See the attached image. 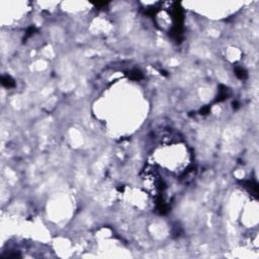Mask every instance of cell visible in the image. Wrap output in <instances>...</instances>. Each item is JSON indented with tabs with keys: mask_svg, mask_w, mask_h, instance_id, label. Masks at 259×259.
<instances>
[{
	"mask_svg": "<svg viewBox=\"0 0 259 259\" xmlns=\"http://www.w3.org/2000/svg\"><path fill=\"white\" fill-rule=\"evenodd\" d=\"M229 96V92H228V88L225 87L224 85L220 86V89H219V94L217 96V99H216V102H221L224 101L225 99H227Z\"/></svg>",
	"mask_w": 259,
	"mask_h": 259,
	"instance_id": "6da1fadb",
	"label": "cell"
},
{
	"mask_svg": "<svg viewBox=\"0 0 259 259\" xmlns=\"http://www.w3.org/2000/svg\"><path fill=\"white\" fill-rule=\"evenodd\" d=\"M1 83L3 86H5V87H7V88H11L15 85V82L13 81V79L10 76H3L1 79Z\"/></svg>",
	"mask_w": 259,
	"mask_h": 259,
	"instance_id": "7a4b0ae2",
	"label": "cell"
},
{
	"mask_svg": "<svg viewBox=\"0 0 259 259\" xmlns=\"http://www.w3.org/2000/svg\"><path fill=\"white\" fill-rule=\"evenodd\" d=\"M235 74L236 76L239 78V79H242V80H244V79L247 78V72L245 69L241 68V67H237L235 69Z\"/></svg>",
	"mask_w": 259,
	"mask_h": 259,
	"instance_id": "3957f363",
	"label": "cell"
},
{
	"mask_svg": "<svg viewBox=\"0 0 259 259\" xmlns=\"http://www.w3.org/2000/svg\"><path fill=\"white\" fill-rule=\"evenodd\" d=\"M130 79H132V80H135V81H138V80H141L143 78V74L139 71V70H134L130 73L129 75Z\"/></svg>",
	"mask_w": 259,
	"mask_h": 259,
	"instance_id": "277c9868",
	"label": "cell"
},
{
	"mask_svg": "<svg viewBox=\"0 0 259 259\" xmlns=\"http://www.w3.org/2000/svg\"><path fill=\"white\" fill-rule=\"evenodd\" d=\"M210 111H211V107L208 105H207V106H204L202 108H201L200 112H201V114L205 115V114H208V112H210Z\"/></svg>",
	"mask_w": 259,
	"mask_h": 259,
	"instance_id": "5b68a950",
	"label": "cell"
},
{
	"mask_svg": "<svg viewBox=\"0 0 259 259\" xmlns=\"http://www.w3.org/2000/svg\"><path fill=\"white\" fill-rule=\"evenodd\" d=\"M233 107H234L235 109H237V108L239 107V103H238L237 101H236V102L234 101V102H233Z\"/></svg>",
	"mask_w": 259,
	"mask_h": 259,
	"instance_id": "8992f818",
	"label": "cell"
}]
</instances>
